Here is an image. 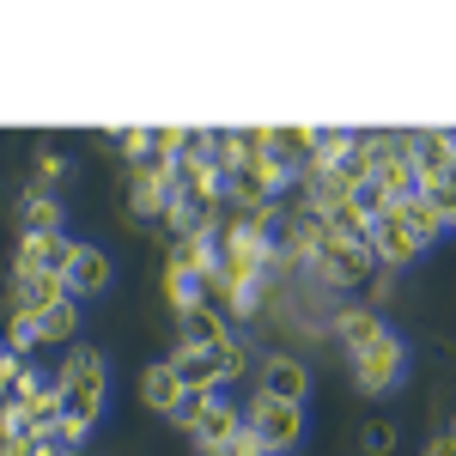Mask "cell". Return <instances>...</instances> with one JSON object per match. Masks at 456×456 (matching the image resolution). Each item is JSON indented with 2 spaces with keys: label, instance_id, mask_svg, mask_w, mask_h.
Masks as SVG:
<instances>
[{
  "label": "cell",
  "instance_id": "cell-1",
  "mask_svg": "<svg viewBox=\"0 0 456 456\" xmlns=\"http://www.w3.org/2000/svg\"><path fill=\"white\" fill-rule=\"evenodd\" d=\"M244 432L268 456H281V451H292V444L305 438V408H298V402H274V395L256 389V402H249V414H244Z\"/></svg>",
  "mask_w": 456,
  "mask_h": 456
},
{
  "label": "cell",
  "instance_id": "cell-2",
  "mask_svg": "<svg viewBox=\"0 0 456 456\" xmlns=\"http://www.w3.org/2000/svg\"><path fill=\"white\" fill-rule=\"evenodd\" d=\"M402 371H408V347H402V335H378L371 347L353 353V384L365 389V395H384V389L402 384Z\"/></svg>",
  "mask_w": 456,
  "mask_h": 456
},
{
  "label": "cell",
  "instance_id": "cell-3",
  "mask_svg": "<svg viewBox=\"0 0 456 456\" xmlns=\"http://www.w3.org/2000/svg\"><path fill=\"white\" fill-rule=\"evenodd\" d=\"M365 249H371V262H378V268H408L426 244L414 238V225L402 219V208H384L371 225H365Z\"/></svg>",
  "mask_w": 456,
  "mask_h": 456
},
{
  "label": "cell",
  "instance_id": "cell-4",
  "mask_svg": "<svg viewBox=\"0 0 456 456\" xmlns=\"http://www.w3.org/2000/svg\"><path fill=\"white\" fill-rule=\"evenodd\" d=\"M110 256L92 244H68V262H61V286H68V298L79 305V298H98V292H110Z\"/></svg>",
  "mask_w": 456,
  "mask_h": 456
},
{
  "label": "cell",
  "instance_id": "cell-5",
  "mask_svg": "<svg viewBox=\"0 0 456 456\" xmlns=\"http://www.w3.org/2000/svg\"><path fill=\"white\" fill-rule=\"evenodd\" d=\"M322 281H335V286H359V281H371V249L365 244H347V238H329V244L316 249V262H311Z\"/></svg>",
  "mask_w": 456,
  "mask_h": 456
},
{
  "label": "cell",
  "instance_id": "cell-6",
  "mask_svg": "<svg viewBox=\"0 0 456 456\" xmlns=\"http://www.w3.org/2000/svg\"><path fill=\"white\" fill-rule=\"evenodd\" d=\"M408 159H414L420 189H432V183H444L456 171V141L444 128H420V134H408Z\"/></svg>",
  "mask_w": 456,
  "mask_h": 456
},
{
  "label": "cell",
  "instance_id": "cell-7",
  "mask_svg": "<svg viewBox=\"0 0 456 456\" xmlns=\"http://www.w3.org/2000/svg\"><path fill=\"white\" fill-rule=\"evenodd\" d=\"M165 365L176 371V384L189 389V395H219V384H225V378H219V359H213L208 347H189V341H176Z\"/></svg>",
  "mask_w": 456,
  "mask_h": 456
},
{
  "label": "cell",
  "instance_id": "cell-8",
  "mask_svg": "<svg viewBox=\"0 0 456 456\" xmlns=\"http://www.w3.org/2000/svg\"><path fill=\"white\" fill-rule=\"evenodd\" d=\"M68 262V238L61 232H25L12 249V274H61Z\"/></svg>",
  "mask_w": 456,
  "mask_h": 456
},
{
  "label": "cell",
  "instance_id": "cell-9",
  "mask_svg": "<svg viewBox=\"0 0 456 456\" xmlns=\"http://www.w3.org/2000/svg\"><path fill=\"white\" fill-rule=\"evenodd\" d=\"M189 432H195V444H238V438H244V414H238L225 395H208Z\"/></svg>",
  "mask_w": 456,
  "mask_h": 456
},
{
  "label": "cell",
  "instance_id": "cell-10",
  "mask_svg": "<svg viewBox=\"0 0 456 456\" xmlns=\"http://www.w3.org/2000/svg\"><path fill=\"white\" fill-rule=\"evenodd\" d=\"M262 395H274V402H298V408H305V395H311V371H305L298 359L274 353V359H262Z\"/></svg>",
  "mask_w": 456,
  "mask_h": 456
},
{
  "label": "cell",
  "instance_id": "cell-11",
  "mask_svg": "<svg viewBox=\"0 0 456 456\" xmlns=\"http://www.w3.org/2000/svg\"><path fill=\"white\" fill-rule=\"evenodd\" d=\"M183 395H189V389L176 384V371L165 365V359H159V365H146V371H141V402L152 408V414H165V420H171L176 408H183Z\"/></svg>",
  "mask_w": 456,
  "mask_h": 456
},
{
  "label": "cell",
  "instance_id": "cell-12",
  "mask_svg": "<svg viewBox=\"0 0 456 456\" xmlns=\"http://www.w3.org/2000/svg\"><path fill=\"white\" fill-rule=\"evenodd\" d=\"M68 298V286L61 274H12V311H49V305H61Z\"/></svg>",
  "mask_w": 456,
  "mask_h": 456
},
{
  "label": "cell",
  "instance_id": "cell-13",
  "mask_svg": "<svg viewBox=\"0 0 456 456\" xmlns=\"http://www.w3.org/2000/svg\"><path fill=\"white\" fill-rule=\"evenodd\" d=\"M55 384L61 389H104V353L98 347H73L61 359V371H55Z\"/></svg>",
  "mask_w": 456,
  "mask_h": 456
},
{
  "label": "cell",
  "instance_id": "cell-14",
  "mask_svg": "<svg viewBox=\"0 0 456 456\" xmlns=\"http://www.w3.org/2000/svg\"><path fill=\"white\" fill-rule=\"evenodd\" d=\"M176 329H183V341H189V347H208V353L232 335V329H225V316L213 311V305H195L189 316H176Z\"/></svg>",
  "mask_w": 456,
  "mask_h": 456
},
{
  "label": "cell",
  "instance_id": "cell-15",
  "mask_svg": "<svg viewBox=\"0 0 456 456\" xmlns=\"http://www.w3.org/2000/svg\"><path fill=\"white\" fill-rule=\"evenodd\" d=\"M335 335H341V347H347V353H359V347H371V341L384 335V316L365 311V305H353V311L335 316Z\"/></svg>",
  "mask_w": 456,
  "mask_h": 456
},
{
  "label": "cell",
  "instance_id": "cell-16",
  "mask_svg": "<svg viewBox=\"0 0 456 456\" xmlns=\"http://www.w3.org/2000/svg\"><path fill=\"white\" fill-rule=\"evenodd\" d=\"M171 268H176V274H195V281H208V268H213V238H208V232L171 238Z\"/></svg>",
  "mask_w": 456,
  "mask_h": 456
},
{
  "label": "cell",
  "instance_id": "cell-17",
  "mask_svg": "<svg viewBox=\"0 0 456 456\" xmlns=\"http://www.w3.org/2000/svg\"><path fill=\"white\" fill-rule=\"evenodd\" d=\"M19 225L25 232H61V201L49 195V189H25V201H19Z\"/></svg>",
  "mask_w": 456,
  "mask_h": 456
},
{
  "label": "cell",
  "instance_id": "cell-18",
  "mask_svg": "<svg viewBox=\"0 0 456 456\" xmlns=\"http://www.w3.org/2000/svg\"><path fill=\"white\" fill-rule=\"evenodd\" d=\"M311 146H316V128H305V122H292V128H268V152L281 159V165H305L311 159Z\"/></svg>",
  "mask_w": 456,
  "mask_h": 456
},
{
  "label": "cell",
  "instance_id": "cell-19",
  "mask_svg": "<svg viewBox=\"0 0 456 456\" xmlns=\"http://www.w3.org/2000/svg\"><path fill=\"white\" fill-rule=\"evenodd\" d=\"M73 335H79V305H73V298L37 311V347H43V341H73Z\"/></svg>",
  "mask_w": 456,
  "mask_h": 456
},
{
  "label": "cell",
  "instance_id": "cell-20",
  "mask_svg": "<svg viewBox=\"0 0 456 456\" xmlns=\"http://www.w3.org/2000/svg\"><path fill=\"white\" fill-rule=\"evenodd\" d=\"M98 408H104V389H61V420L79 432L98 426Z\"/></svg>",
  "mask_w": 456,
  "mask_h": 456
},
{
  "label": "cell",
  "instance_id": "cell-21",
  "mask_svg": "<svg viewBox=\"0 0 456 456\" xmlns=\"http://www.w3.org/2000/svg\"><path fill=\"white\" fill-rule=\"evenodd\" d=\"M402 219L414 225V238H420V244H432L438 232H451V219H444V213L432 208L426 195H414V201H402Z\"/></svg>",
  "mask_w": 456,
  "mask_h": 456
},
{
  "label": "cell",
  "instance_id": "cell-22",
  "mask_svg": "<svg viewBox=\"0 0 456 456\" xmlns=\"http://www.w3.org/2000/svg\"><path fill=\"white\" fill-rule=\"evenodd\" d=\"M165 298H171V311H176V316H189L195 305H208L201 281H195V274H176V268H165Z\"/></svg>",
  "mask_w": 456,
  "mask_h": 456
},
{
  "label": "cell",
  "instance_id": "cell-23",
  "mask_svg": "<svg viewBox=\"0 0 456 456\" xmlns=\"http://www.w3.org/2000/svg\"><path fill=\"white\" fill-rule=\"evenodd\" d=\"M0 347L12 353V359H25V353L37 347V316L31 311H12V316H6V329H0Z\"/></svg>",
  "mask_w": 456,
  "mask_h": 456
},
{
  "label": "cell",
  "instance_id": "cell-24",
  "mask_svg": "<svg viewBox=\"0 0 456 456\" xmlns=\"http://www.w3.org/2000/svg\"><path fill=\"white\" fill-rule=\"evenodd\" d=\"M213 359H219V378H244V365H249V347H244V335L232 329L219 347H213Z\"/></svg>",
  "mask_w": 456,
  "mask_h": 456
},
{
  "label": "cell",
  "instance_id": "cell-25",
  "mask_svg": "<svg viewBox=\"0 0 456 456\" xmlns=\"http://www.w3.org/2000/svg\"><path fill=\"white\" fill-rule=\"evenodd\" d=\"M359 451H365V456H389V451H395V426H389V420H365Z\"/></svg>",
  "mask_w": 456,
  "mask_h": 456
},
{
  "label": "cell",
  "instance_id": "cell-26",
  "mask_svg": "<svg viewBox=\"0 0 456 456\" xmlns=\"http://www.w3.org/2000/svg\"><path fill=\"white\" fill-rule=\"evenodd\" d=\"M116 146L128 165H141V159H152V128H116Z\"/></svg>",
  "mask_w": 456,
  "mask_h": 456
},
{
  "label": "cell",
  "instance_id": "cell-27",
  "mask_svg": "<svg viewBox=\"0 0 456 456\" xmlns=\"http://www.w3.org/2000/svg\"><path fill=\"white\" fill-rule=\"evenodd\" d=\"M347 201H353L359 213H365V219H378V213L389 208V201H384V189H378L371 176H365V183H353V189H347Z\"/></svg>",
  "mask_w": 456,
  "mask_h": 456
},
{
  "label": "cell",
  "instance_id": "cell-28",
  "mask_svg": "<svg viewBox=\"0 0 456 456\" xmlns=\"http://www.w3.org/2000/svg\"><path fill=\"white\" fill-rule=\"evenodd\" d=\"M61 176H68V159L43 146V152H37V189H49V183H61Z\"/></svg>",
  "mask_w": 456,
  "mask_h": 456
},
{
  "label": "cell",
  "instance_id": "cell-29",
  "mask_svg": "<svg viewBox=\"0 0 456 456\" xmlns=\"http://www.w3.org/2000/svg\"><path fill=\"white\" fill-rule=\"evenodd\" d=\"M426 456H456V432H438V438L426 444Z\"/></svg>",
  "mask_w": 456,
  "mask_h": 456
},
{
  "label": "cell",
  "instance_id": "cell-30",
  "mask_svg": "<svg viewBox=\"0 0 456 456\" xmlns=\"http://www.w3.org/2000/svg\"><path fill=\"white\" fill-rule=\"evenodd\" d=\"M0 456H31V438H0Z\"/></svg>",
  "mask_w": 456,
  "mask_h": 456
},
{
  "label": "cell",
  "instance_id": "cell-31",
  "mask_svg": "<svg viewBox=\"0 0 456 456\" xmlns=\"http://www.w3.org/2000/svg\"><path fill=\"white\" fill-rule=\"evenodd\" d=\"M31 456H68V451H61L55 438H31Z\"/></svg>",
  "mask_w": 456,
  "mask_h": 456
},
{
  "label": "cell",
  "instance_id": "cell-32",
  "mask_svg": "<svg viewBox=\"0 0 456 456\" xmlns=\"http://www.w3.org/2000/svg\"><path fill=\"white\" fill-rule=\"evenodd\" d=\"M232 456H268V451H262V444H256V438H249V432H244V438L232 444Z\"/></svg>",
  "mask_w": 456,
  "mask_h": 456
},
{
  "label": "cell",
  "instance_id": "cell-33",
  "mask_svg": "<svg viewBox=\"0 0 456 456\" xmlns=\"http://www.w3.org/2000/svg\"><path fill=\"white\" fill-rule=\"evenodd\" d=\"M195 456H232V444H195Z\"/></svg>",
  "mask_w": 456,
  "mask_h": 456
},
{
  "label": "cell",
  "instance_id": "cell-34",
  "mask_svg": "<svg viewBox=\"0 0 456 456\" xmlns=\"http://www.w3.org/2000/svg\"><path fill=\"white\" fill-rule=\"evenodd\" d=\"M0 359H6V347H0Z\"/></svg>",
  "mask_w": 456,
  "mask_h": 456
},
{
  "label": "cell",
  "instance_id": "cell-35",
  "mask_svg": "<svg viewBox=\"0 0 456 456\" xmlns=\"http://www.w3.org/2000/svg\"><path fill=\"white\" fill-rule=\"evenodd\" d=\"M451 232H456V219H451Z\"/></svg>",
  "mask_w": 456,
  "mask_h": 456
}]
</instances>
